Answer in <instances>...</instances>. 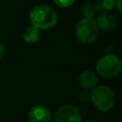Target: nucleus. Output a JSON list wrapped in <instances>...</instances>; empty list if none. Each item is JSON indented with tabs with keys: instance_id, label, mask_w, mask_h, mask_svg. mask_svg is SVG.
I'll return each mask as SVG.
<instances>
[{
	"instance_id": "obj_1",
	"label": "nucleus",
	"mask_w": 122,
	"mask_h": 122,
	"mask_svg": "<svg viewBox=\"0 0 122 122\" xmlns=\"http://www.w3.org/2000/svg\"><path fill=\"white\" fill-rule=\"evenodd\" d=\"M30 24L39 30H50L57 23V14L53 9L47 5L34 7L30 13Z\"/></svg>"
},
{
	"instance_id": "obj_12",
	"label": "nucleus",
	"mask_w": 122,
	"mask_h": 122,
	"mask_svg": "<svg viewBox=\"0 0 122 122\" xmlns=\"http://www.w3.org/2000/svg\"><path fill=\"white\" fill-rule=\"evenodd\" d=\"M52 1L58 8L67 9V8H70L71 6H72L76 0H52Z\"/></svg>"
},
{
	"instance_id": "obj_15",
	"label": "nucleus",
	"mask_w": 122,
	"mask_h": 122,
	"mask_svg": "<svg viewBox=\"0 0 122 122\" xmlns=\"http://www.w3.org/2000/svg\"><path fill=\"white\" fill-rule=\"evenodd\" d=\"M84 122H96V121H94V120H86Z\"/></svg>"
},
{
	"instance_id": "obj_5",
	"label": "nucleus",
	"mask_w": 122,
	"mask_h": 122,
	"mask_svg": "<svg viewBox=\"0 0 122 122\" xmlns=\"http://www.w3.org/2000/svg\"><path fill=\"white\" fill-rule=\"evenodd\" d=\"M55 122H82L79 109L72 104H64L56 112Z\"/></svg>"
},
{
	"instance_id": "obj_4",
	"label": "nucleus",
	"mask_w": 122,
	"mask_h": 122,
	"mask_svg": "<svg viewBox=\"0 0 122 122\" xmlns=\"http://www.w3.org/2000/svg\"><path fill=\"white\" fill-rule=\"evenodd\" d=\"M95 69L100 76L111 79L119 75L122 71V62L117 55L107 54L97 61Z\"/></svg>"
},
{
	"instance_id": "obj_9",
	"label": "nucleus",
	"mask_w": 122,
	"mask_h": 122,
	"mask_svg": "<svg viewBox=\"0 0 122 122\" xmlns=\"http://www.w3.org/2000/svg\"><path fill=\"white\" fill-rule=\"evenodd\" d=\"M40 38V30L36 27L30 25L26 28L24 33H23V39L26 43L29 44H34L36 43Z\"/></svg>"
},
{
	"instance_id": "obj_8",
	"label": "nucleus",
	"mask_w": 122,
	"mask_h": 122,
	"mask_svg": "<svg viewBox=\"0 0 122 122\" xmlns=\"http://www.w3.org/2000/svg\"><path fill=\"white\" fill-rule=\"evenodd\" d=\"M80 87L85 91H91L97 86V77L91 71H82L78 78Z\"/></svg>"
},
{
	"instance_id": "obj_6",
	"label": "nucleus",
	"mask_w": 122,
	"mask_h": 122,
	"mask_svg": "<svg viewBox=\"0 0 122 122\" xmlns=\"http://www.w3.org/2000/svg\"><path fill=\"white\" fill-rule=\"evenodd\" d=\"M29 120L30 122H50V111L43 105H35L30 110Z\"/></svg>"
},
{
	"instance_id": "obj_11",
	"label": "nucleus",
	"mask_w": 122,
	"mask_h": 122,
	"mask_svg": "<svg viewBox=\"0 0 122 122\" xmlns=\"http://www.w3.org/2000/svg\"><path fill=\"white\" fill-rule=\"evenodd\" d=\"M93 5L97 11L109 12L114 8L115 0H94Z\"/></svg>"
},
{
	"instance_id": "obj_2",
	"label": "nucleus",
	"mask_w": 122,
	"mask_h": 122,
	"mask_svg": "<svg viewBox=\"0 0 122 122\" xmlns=\"http://www.w3.org/2000/svg\"><path fill=\"white\" fill-rule=\"evenodd\" d=\"M90 100L98 111L108 112L113 107L115 96L111 88L105 85H99L92 90Z\"/></svg>"
},
{
	"instance_id": "obj_13",
	"label": "nucleus",
	"mask_w": 122,
	"mask_h": 122,
	"mask_svg": "<svg viewBox=\"0 0 122 122\" xmlns=\"http://www.w3.org/2000/svg\"><path fill=\"white\" fill-rule=\"evenodd\" d=\"M114 7H116V9L118 10V11L120 13H122V0H115Z\"/></svg>"
},
{
	"instance_id": "obj_7",
	"label": "nucleus",
	"mask_w": 122,
	"mask_h": 122,
	"mask_svg": "<svg viewBox=\"0 0 122 122\" xmlns=\"http://www.w3.org/2000/svg\"><path fill=\"white\" fill-rule=\"evenodd\" d=\"M94 20L98 29L104 31H110L116 27L115 17L109 12H100Z\"/></svg>"
},
{
	"instance_id": "obj_3",
	"label": "nucleus",
	"mask_w": 122,
	"mask_h": 122,
	"mask_svg": "<svg viewBox=\"0 0 122 122\" xmlns=\"http://www.w3.org/2000/svg\"><path fill=\"white\" fill-rule=\"evenodd\" d=\"M74 33L76 39L85 45L93 44L99 34V29L94 19L82 18L75 25Z\"/></svg>"
},
{
	"instance_id": "obj_10",
	"label": "nucleus",
	"mask_w": 122,
	"mask_h": 122,
	"mask_svg": "<svg viewBox=\"0 0 122 122\" xmlns=\"http://www.w3.org/2000/svg\"><path fill=\"white\" fill-rule=\"evenodd\" d=\"M96 9L93 5V3L86 2L80 7V14L82 18L85 19H93V17L96 14Z\"/></svg>"
},
{
	"instance_id": "obj_14",
	"label": "nucleus",
	"mask_w": 122,
	"mask_h": 122,
	"mask_svg": "<svg viewBox=\"0 0 122 122\" xmlns=\"http://www.w3.org/2000/svg\"><path fill=\"white\" fill-rule=\"evenodd\" d=\"M4 53H5V49H4L3 44L0 42V60H1V59H2V57L4 56Z\"/></svg>"
}]
</instances>
